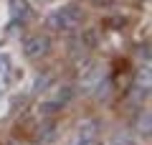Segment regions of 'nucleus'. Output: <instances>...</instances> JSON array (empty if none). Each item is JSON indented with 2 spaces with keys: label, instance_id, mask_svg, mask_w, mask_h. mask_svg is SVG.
Returning <instances> with one entry per match:
<instances>
[{
  "label": "nucleus",
  "instance_id": "f257e3e1",
  "mask_svg": "<svg viewBox=\"0 0 152 145\" xmlns=\"http://www.w3.org/2000/svg\"><path fill=\"white\" fill-rule=\"evenodd\" d=\"M84 23V10L79 5H61L48 16V26L58 33H71Z\"/></svg>",
  "mask_w": 152,
  "mask_h": 145
},
{
  "label": "nucleus",
  "instance_id": "f03ea898",
  "mask_svg": "<svg viewBox=\"0 0 152 145\" xmlns=\"http://www.w3.org/2000/svg\"><path fill=\"white\" fill-rule=\"evenodd\" d=\"M51 51V38L46 33H31V36L23 38V54L28 59H43L46 54Z\"/></svg>",
  "mask_w": 152,
  "mask_h": 145
},
{
  "label": "nucleus",
  "instance_id": "7ed1b4c3",
  "mask_svg": "<svg viewBox=\"0 0 152 145\" xmlns=\"http://www.w3.org/2000/svg\"><path fill=\"white\" fill-rule=\"evenodd\" d=\"M150 81H152L150 66H142V69L137 71L134 81H132V89H129V99H132V102L142 104V99H145V97L150 94Z\"/></svg>",
  "mask_w": 152,
  "mask_h": 145
},
{
  "label": "nucleus",
  "instance_id": "20e7f679",
  "mask_svg": "<svg viewBox=\"0 0 152 145\" xmlns=\"http://www.w3.org/2000/svg\"><path fill=\"white\" fill-rule=\"evenodd\" d=\"M94 46H96V33L86 31V33H81L79 38L71 41V54H74V59H86V54L94 51Z\"/></svg>",
  "mask_w": 152,
  "mask_h": 145
},
{
  "label": "nucleus",
  "instance_id": "39448f33",
  "mask_svg": "<svg viewBox=\"0 0 152 145\" xmlns=\"http://www.w3.org/2000/svg\"><path fill=\"white\" fill-rule=\"evenodd\" d=\"M104 81H107V79H104V69H102V66H89V69L81 74L79 89H81V92H94V89H99Z\"/></svg>",
  "mask_w": 152,
  "mask_h": 145
},
{
  "label": "nucleus",
  "instance_id": "423d86ee",
  "mask_svg": "<svg viewBox=\"0 0 152 145\" xmlns=\"http://www.w3.org/2000/svg\"><path fill=\"white\" fill-rule=\"evenodd\" d=\"M74 94H76V89H74V87H71V84H61L58 89L53 92V97H51L48 102H53V104H58V107L64 109L66 104H69L71 99H74Z\"/></svg>",
  "mask_w": 152,
  "mask_h": 145
},
{
  "label": "nucleus",
  "instance_id": "0eeeda50",
  "mask_svg": "<svg viewBox=\"0 0 152 145\" xmlns=\"http://www.w3.org/2000/svg\"><path fill=\"white\" fill-rule=\"evenodd\" d=\"M134 130H137L145 140L150 138V130H152V127H150V109H147V107L137 112V117H134Z\"/></svg>",
  "mask_w": 152,
  "mask_h": 145
},
{
  "label": "nucleus",
  "instance_id": "6e6552de",
  "mask_svg": "<svg viewBox=\"0 0 152 145\" xmlns=\"http://www.w3.org/2000/svg\"><path fill=\"white\" fill-rule=\"evenodd\" d=\"M8 74H10V56L0 54V92L5 89V84H8Z\"/></svg>",
  "mask_w": 152,
  "mask_h": 145
},
{
  "label": "nucleus",
  "instance_id": "1a4fd4ad",
  "mask_svg": "<svg viewBox=\"0 0 152 145\" xmlns=\"http://www.w3.org/2000/svg\"><path fill=\"white\" fill-rule=\"evenodd\" d=\"M112 145H134V135L129 130H117L112 135Z\"/></svg>",
  "mask_w": 152,
  "mask_h": 145
},
{
  "label": "nucleus",
  "instance_id": "9d476101",
  "mask_svg": "<svg viewBox=\"0 0 152 145\" xmlns=\"http://www.w3.org/2000/svg\"><path fill=\"white\" fill-rule=\"evenodd\" d=\"M79 138L81 140H96V122H94V120H86V122L79 127Z\"/></svg>",
  "mask_w": 152,
  "mask_h": 145
},
{
  "label": "nucleus",
  "instance_id": "9b49d317",
  "mask_svg": "<svg viewBox=\"0 0 152 145\" xmlns=\"http://www.w3.org/2000/svg\"><path fill=\"white\" fill-rule=\"evenodd\" d=\"M10 13H13V18H28V3L26 0H13L10 3Z\"/></svg>",
  "mask_w": 152,
  "mask_h": 145
},
{
  "label": "nucleus",
  "instance_id": "f8f14e48",
  "mask_svg": "<svg viewBox=\"0 0 152 145\" xmlns=\"http://www.w3.org/2000/svg\"><path fill=\"white\" fill-rule=\"evenodd\" d=\"M48 81H53V71H46V74H41L36 79V87H33V92H41V89H46L48 87Z\"/></svg>",
  "mask_w": 152,
  "mask_h": 145
},
{
  "label": "nucleus",
  "instance_id": "ddd939ff",
  "mask_svg": "<svg viewBox=\"0 0 152 145\" xmlns=\"http://www.w3.org/2000/svg\"><path fill=\"white\" fill-rule=\"evenodd\" d=\"M94 5H99V8H109V5H114V0H91Z\"/></svg>",
  "mask_w": 152,
  "mask_h": 145
}]
</instances>
